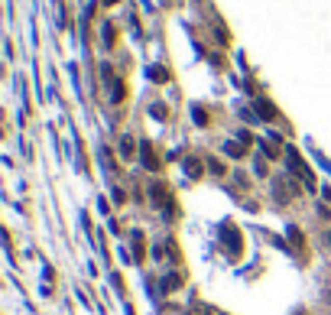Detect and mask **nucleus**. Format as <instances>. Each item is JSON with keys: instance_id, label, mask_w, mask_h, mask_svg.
<instances>
[{"instance_id": "obj_2", "label": "nucleus", "mask_w": 331, "mask_h": 315, "mask_svg": "<svg viewBox=\"0 0 331 315\" xmlns=\"http://www.w3.org/2000/svg\"><path fill=\"white\" fill-rule=\"evenodd\" d=\"M224 244H227V250L234 253V257H240V250H244V238H240V231L234 224L224 227Z\"/></svg>"}, {"instance_id": "obj_11", "label": "nucleus", "mask_w": 331, "mask_h": 315, "mask_svg": "<svg viewBox=\"0 0 331 315\" xmlns=\"http://www.w3.org/2000/svg\"><path fill=\"white\" fill-rule=\"evenodd\" d=\"M221 315H224V312H221Z\"/></svg>"}, {"instance_id": "obj_5", "label": "nucleus", "mask_w": 331, "mask_h": 315, "mask_svg": "<svg viewBox=\"0 0 331 315\" xmlns=\"http://www.w3.org/2000/svg\"><path fill=\"white\" fill-rule=\"evenodd\" d=\"M224 153H227V156H234V160H244V156H247L244 143H227V146H224Z\"/></svg>"}, {"instance_id": "obj_10", "label": "nucleus", "mask_w": 331, "mask_h": 315, "mask_svg": "<svg viewBox=\"0 0 331 315\" xmlns=\"http://www.w3.org/2000/svg\"><path fill=\"white\" fill-rule=\"evenodd\" d=\"M328 299H331V296H328Z\"/></svg>"}, {"instance_id": "obj_7", "label": "nucleus", "mask_w": 331, "mask_h": 315, "mask_svg": "<svg viewBox=\"0 0 331 315\" xmlns=\"http://www.w3.org/2000/svg\"><path fill=\"white\" fill-rule=\"evenodd\" d=\"M257 111H260V114H263L266 120H273V117H276V111H273V108H270V104H266V101H257Z\"/></svg>"}, {"instance_id": "obj_9", "label": "nucleus", "mask_w": 331, "mask_h": 315, "mask_svg": "<svg viewBox=\"0 0 331 315\" xmlns=\"http://www.w3.org/2000/svg\"><path fill=\"white\" fill-rule=\"evenodd\" d=\"M289 238H292V244H299V247H302V234H299V227H289Z\"/></svg>"}, {"instance_id": "obj_6", "label": "nucleus", "mask_w": 331, "mask_h": 315, "mask_svg": "<svg viewBox=\"0 0 331 315\" xmlns=\"http://www.w3.org/2000/svg\"><path fill=\"white\" fill-rule=\"evenodd\" d=\"M185 172H189L192 179H198L201 176V163L198 160H185Z\"/></svg>"}, {"instance_id": "obj_8", "label": "nucleus", "mask_w": 331, "mask_h": 315, "mask_svg": "<svg viewBox=\"0 0 331 315\" xmlns=\"http://www.w3.org/2000/svg\"><path fill=\"white\" fill-rule=\"evenodd\" d=\"M175 286H179V276H166V279H163V290H169V293H172Z\"/></svg>"}, {"instance_id": "obj_1", "label": "nucleus", "mask_w": 331, "mask_h": 315, "mask_svg": "<svg viewBox=\"0 0 331 315\" xmlns=\"http://www.w3.org/2000/svg\"><path fill=\"white\" fill-rule=\"evenodd\" d=\"M286 156H289V166H292V172H296V176H302V182H305V189H315V172H312L309 166L299 160V156H296V150H286Z\"/></svg>"}, {"instance_id": "obj_4", "label": "nucleus", "mask_w": 331, "mask_h": 315, "mask_svg": "<svg viewBox=\"0 0 331 315\" xmlns=\"http://www.w3.org/2000/svg\"><path fill=\"white\" fill-rule=\"evenodd\" d=\"M133 150H137V143H133L130 137H123V143H120V156H123V160H133V156H137Z\"/></svg>"}, {"instance_id": "obj_3", "label": "nucleus", "mask_w": 331, "mask_h": 315, "mask_svg": "<svg viewBox=\"0 0 331 315\" xmlns=\"http://www.w3.org/2000/svg\"><path fill=\"white\" fill-rule=\"evenodd\" d=\"M140 160H143V166H146V169L149 172H156L159 169V160H156V153H153V146H149V143H140Z\"/></svg>"}]
</instances>
